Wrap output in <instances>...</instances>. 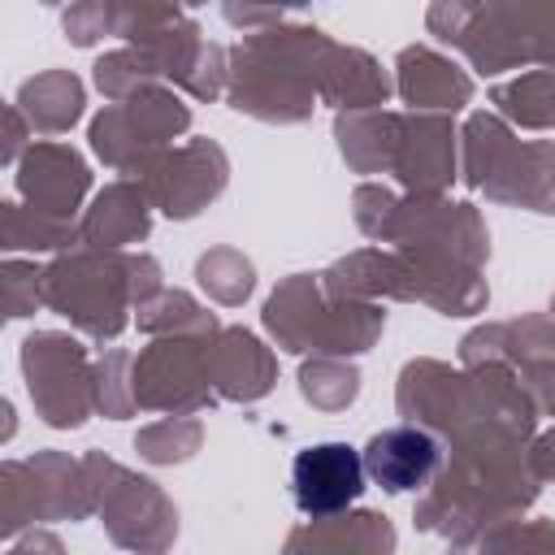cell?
Here are the masks:
<instances>
[{"mask_svg": "<svg viewBox=\"0 0 555 555\" xmlns=\"http://www.w3.org/2000/svg\"><path fill=\"white\" fill-rule=\"evenodd\" d=\"M364 455L347 442H312L291 464V494L304 516H338L364 490Z\"/></svg>", "mask_w": 555, "mask_h": 555, "instance_id": "cell-1", "label": "cell"}, {"mask_svg": "<svg viewBox=\"0 0 555 555\" xmlns=\"http://www.w3.org/2000/svg\"><path fill=\"white\" fill-rule=\"evenodd\" d=\"M360 455H364V473L382 490L408 494V490H421L438 473L442 447H438L434 434H425L416 425H390V429L373 434Z\"/></svg>", "mask_w": 555, "mask_h": 555, "instance_id": "cell-2", "label": "cell"}]
</instances>
